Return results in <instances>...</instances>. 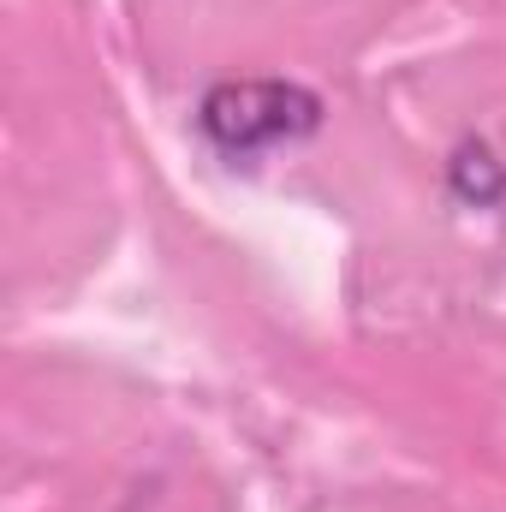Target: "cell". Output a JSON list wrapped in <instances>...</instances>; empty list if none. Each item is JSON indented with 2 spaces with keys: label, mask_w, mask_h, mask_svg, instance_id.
<instances>
[{
  "label": "cell",
  "mask_w": 506,
  "mask_h": 512,
  "mask_svg": "<svg viewBox=\"0 0 506 512\" xmlns=\"http://www.w3.org/2000/svg\"><path fill=\"white\" fill-rule=\"evenodd\" d=\"M322 120L328 102L298 78H221L197 102V131L233 161H251L280 143H304L322 131Z\"/></svg>",
  "instance_id": "6da1fadb"
},
{
  "label": "cell",
  "mask_w": 506,
  "mask_h": 512,
  "mask_svg": "<svg viewBox=\"0 0 506 512\" xmlns=\"http://www.w3.org/2000/svg\"><path fill=\"white\" fill-rule=\"evenodd\" d=\"M447 191H453V203H465V209H501L506 203V161L483 143V137H465V143L447 155Z\"/></svg>",
  "instance_id": "7a4b0ae2"
}]
</instances>
